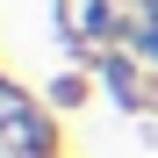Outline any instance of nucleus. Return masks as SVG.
<instances>
[{"instance_id": "obj_1", "label": "nucleus", "mask_w": 158, "mask_h": 158, "mask_svg": "<svg viewBox=\"0 0 158 158\" xmlns=\"http://www.w3.org/2000/svg\"><path fill=\"white\" fill-rule=\"evenodd\" d=\"M0 94L36 158H158V0H0Z\"/></svg>"}]
</instances>
